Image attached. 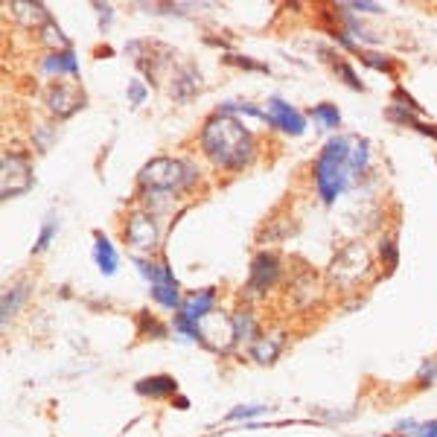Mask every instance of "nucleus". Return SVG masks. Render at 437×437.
I'll return each mask as SVG.
<instances>
[{
    "label": "nucleus",
    "instance_id": "nucleus-1",
    "mask_svg": "<svg viewBox=\"0 0 437 437\" xmlns=\"http://www.w3.org/2000/svg\"><path fill=\"white\" fill-rule=\"evenodd\" d=\"M202 152L218 169H245L256 155V143L240 117L216 111L202 126Z\"/></svg>",
    "mask_w": 437,
    "mask_h": 437
},
{
    "label": "nucleus",
    "instance_id": "nucleus-2",
    "mask_svg": "<svg viewBox=\"0 0 437 437\" xmlns=\"http://www.w3.org/2000/svg\"><path fill=\"white\" fill-rule=\"evenodd\" d=\"M350 152L353 143L347 137H330V141L321 146L315 157V190L321 195L324 204H335L339 195L347 190L350 178H353V167H350Z\"/></svg>",
    "mask_w": 437,
    "mask_h": 437
},
{
    "label": "nucleus",
    "instance_id": "nucleus-3",
    "mask_svg": "<svg viewBox=\"0 0 437 437\" xmlns=\"http://www.w3.org/2000/svg\"><path fill=\"white\" fill-rule=\"evenodd\" d=\"M198 178L195 167L187 161H175V157H152V161L137 172V184L146 195H167L187 190Z\"/></svg>",
    "mask_w": 437,
    "mask_h": 437
},
{
    "label": "nucleus",
    "instance_id": "nucleus-4",
    "mask_svg": "<svg viewBox=\"0 0 437 437\" xmlns=\"http://www.w3.org/2000/svg\"><path fill=\"white\" fill-rule=\"evenodd\" d=\"M370 266H373L370 251L362 242H350L332 256L327 277H330L332 286H353L370 271Z\"/></svg>",
    "mask_w": 437,
    "mask_h": 437
},
{
    "label": "nucleus",
    "instance_id": "nucleus-5",
    "mask_svg": "<svg viewBox=\"0 0 437 437\" xmlns=\"http://www.w3.org/2000/svg\"><path fill=\"white\" fill-rule=\"evenodd\" d=\"M0 195L12 198V195H24L32 187V164L24 152H6L4 161H0Z\"/></svg>",
    "mask_w": 437,
    "mask_h": 437
},
{
    "label": "nucleus",
    "instance_id": "nucleus-6",
    "mask_svg": "<svg viewBox=\"0 0 437 437\" xmlns=\"http://www.w3.org/2000/svg\"><path fill=\"white\" fill-rule=\"evenodd\" d=\"M123 240L134 251H152L157 245V222L149 210H131L123 228Z\"/></svg>",
    "mask_w": 437,
    "mask_h": 437
},
{
    "label": "nucleus",
    "instance_id": "nucleus-7",
    "mask_svg": "<svg viewBox=\"0 0 437 437\" xmlns=\"http://www.w3.org/2000/svg\"><path fill=\"white\" fill-rule=\"evenodd\" d=\"M280 256H274L268 251H260L251 260V271H248V294H266L277 280H280Z\"/></svg>",
    "mask_w": 437,
    "mask_h": 437
},
{
    "label": "nucleus",
    "instance_id": "nucleus-8",
    "mask_svg": "<svg viewBox=\"0 0 437 437\" xmlns=\"http://www.w3.org/2000/svg\"><path fill=\"white\" fill-rule=\"evenodd\" d=\"M47 105L53 111V117H58V120H67V117H73L79 108L85 105V91L73 85V82H58L47 91Z\"/></svg>",
    "mask_w": 437,
    "mask_h": 437
},
{
    "label": "nucleus",
    "instance_id": "nucleus-9",
    "mask_svg": "<svg viewBox=\"0 0 437 437\" xmlns=\"http://www.w3.org/2000/svg\"><path fill=\"white\" fill-rule=\"evenodd\" d=\"M268 126L297 137L306 131V117L297 108H292L283 96H268Z\"/></svg>",
    "mask_w": 437,
    "mask_h": 437
},
{
    "label": "nucleus",
    "instance_id": "nucleus-10",
    "mask_svg": "<svg viewBox=\"0 0 437 437\" xmlns=\"http://www.w3.org/2000/svg\"><path fill=\"white\" fill-rule=\"evenodd\" d=\"M149 292H152V301L157 306H164V309H181V294H178V280H175V274L172 268L164 263L161 271H157V277L149 283Z\"/></svg>",
    "mask_w": 437,
    "mask_h": 437
},
{
    "label": "nucleus",
    "instance_id": "nucleus-11",
    "mask_svg": "<svg viewBox=\"0 0 437 437\" xmlns=\"http://www.w3.org/2000/svg\"><path fill=\"white\" fill-rule=\"evenodd\" d=\"M213 309H216V289L207 286V289L190 292L184 301H181V309H178L175 315H181V318H187V321L198 324V321H202V318H207Z\"/></svg>",
    "mask_w": 437,
    "mask_h": 437
},
{
    "label": "nucleus",
    "instance_id": "nucleus-12",
    "mask_svg": "<svg viewBox=\"0 0 437 437\" xmlns=\"http://www.w3.org/2000/svg\"><path fill=\"white\" fill-rule=\"evenodd\" d=\"M93 263L99 268V274H105V277H114L117 268H120V260H117V251L111 245V240L103 233V230H96L93 233Z\"/></svg>",
    "mask_w": 437,
    "mask_h": 437
},
{
    "label": "nucleus",
    "instance_id": "nucleus-13",
    "mask_svg": "<svg viewBox=\"0 0 437 437\" xmlns=\"http://www.w3.org/2000/svg\"><path fill=\"white\" fill-rule=\"evenodd\" d=\"M283 350V332H263L251 341V359L260 365H271Z\"/></svg>",
    "mask_w": 437,
    "mask_h": 437
},
{
    "label": "nucleus",
    "instance_id": "nucleus-14",
    "mask_svg": "<svg viewBox=\"0 0 437 437\" xmlns=\"http://www.w3.org/2000/svg\"><path fill=\"white\" fill-rule=\"evenodd\" d=\"M134 391L141 396H146V400H164V396L178 391V382L167 373H157V376H143V379H137Z\"/></svg>",
    "mask_w": 437,
    "mask_h": 437
},
{
    "label": "nucleus",
    "instance_id": "nucleus-15",
    "mask_svg": "<svg viewBox=\"0 0 437 437\" xmlns=\"http://www.w3.org/2000/svg\"><path fill=\"white\" fill-rule=\"evenodd\" d=\"M41 70L50 73V76H79V65H76V53L73 47L70 50H58V53H47L44 62H41Z\"/></svg>",
    "mask_w": 437,
    "mask_h": 437
},
{
    "label": "nucleus",
    "instance_id": "nucleus-16",
    "mask_svg": "<svg viewBox=\"0 0 437 437\" xmlns=\"http://www.w3.org/2000/svg\"><path fill=\"white\" fill-rule=\"evenodd\" d=\"M30 294V280H12V286L4 289V306H0V321L9 324V318L21 309V304Z\"/></svg>",
    "mask_w": 437,
    "mask_h": 437
},
{
    "label": "nucleus",
    "instance_id": "nucleus-17",
    "mask_svg": "<svg viewBox=\"0 0 437 437\" xmlns=\"http://www.w3.org/2000/svg\"><path fill=\"white\" fill-rule=\"evenodd\" d=\"M12 15H15L21 24H30V27H38V30H41L47 21H53L50 12H47L41 4H15V6H12Z\"/></svg>",
    "mask_w": 437,
    "mask_h": 437
},
{
    "label": "nucleus",
    "instance_id": "nucleus-18",
    "mask_svg": "<svg viewBox=\"0 0 437 437\" xmlns=\"http://www.w3.org/2000/svg\"><path fill=\"white\" fill-rule=\"evenodd\" d=\"M312 120H318V126H324V129H339L341 123V111L339 105H332V103H318L312 111H309Z\"/></svg>",
    "mask_w": 437,
    "mask_h": 437
},
{
    "label": "nucleus",
    "instance_id": "nucleus-19",
    "mask_svg": "<svg viewBox=\"0 0 437 437\" xmlns=\"http://www.w3.org/2000/svg\"><path fill=\"white\" fill-rule=\"evenodd\" d=\"M233 332H236V344L240 341H254L256 339V324H254V315L240 309L233 315Z\"/></svg>",
    "mask_w": 437,
    "mask_h": 437
},
{
    "label": "nucleus",
    "instance_id": "nucleus-20",
    "mask_svg": "<svg viewBox=\"0 0 437 437\" xmlns=\"http://www.w3.org/2000/svg\"><path fill=\"white\" fill-rule=\"evenodd\" d=\"M38 32H41V41L50 47V53H58V47H62V50H70V38H67L62 30H58L56 21H47Z\"/></svg>",
    "mask_w": 437,
    "mask_h": 437
},
{
    "label": "nucleus",
    "instance_id": "nucleus-21",
    "mask_svg": "<svg viewBox=\"0 0 437 437\" xmlns=\"http://www.w3.org/2000/svg\"><path fill=\"white\" fill-rule=\"evenodd\" d=\"M56 233H58V218H56V213H47L44 225H41V233H38V240H35V245H32V254L47 251L50 242L56 240Z\"/></svg>",
    "mask_w": 437,
    "mask_h": 437
},
{
    "label": "nucleus",
    "instance_id": "nucleus-22",
    "mask_svg": "<svg viewBox=\"0 0 437 437\" xmlns=\"http://www.w3.org/2000/svg\"><path fill=\"white\" fill-rule=\"evenodd\" d=\"M137 327H141V332L149 335V339H167V335H169V330H167L161 321H157V318H152L146 309L137 315Z\"/></svg>",
    "mask_w": 437,
    "mask_h": 437
},
{
    "label": "nucleus",
    "instance_id": "nucleus-23",
    "mask_svg": "<svg viewBox=\"0 0 437 437\" xmlns=\"http://www.w3.org/2000/svg\"><path fill=\"white\" fill-rule=\"evenodd\" d=\"M218 111H225V114H248V117H254V120H263V123H268V111H263V108H256V105H251V103H236V99H228V103H222V108Z\"/></svg>",
    "mask_w": 437,
    "mask_h": 437
},
{
    "label": "nucleus",
    "instance_id": "nucleus-24",
    "mask_svg": "<svg viewBox=\"0 0 437 437\" xmlns=\"http://www.w3.org/2000/svg\"><path fill=\"white\" fill-rule=\"evenodd\" d=\"M367 157H370V143H367V141H353V152H350V167H353V175L365 172V167H367Z\"/></svg>",
    "mask_w": 437,
    "mask_h": 437
},
{
    "label": "nucleus",
    "instance_id": "nucleus-25",
    "mask_svg": "<svg viewBox=\"0 0 437 437\" xmlns=\"http://www.w3.org/2000/svg\"><path fill=\"white\" fill-rule=\"evenodd\" d=\"M332 67H335V76H339L344 85H350L353 91H365V82H362L359 76H356V70H353V67L344 62V58H335V62H332Z\"/></svg>",
    "mask_w": 437,
    "mask_h": 437
},
{
    "label": "nucleus",
    "instance_id": "nucleus-26",
    "mask_svg": "<svg viewBox=\"0 0 437 437\" xmlns=\"http://www.w3.org/2000/svg\"><path fill=\"white\" fill-rule=\"evenodd\" d=\"M382 266L388 263V271H393L396 268V263H400V242H396V236L393 233H388L385 240H382Z\"/></svg>",
    "mask_w": 437,
    "mask_h": 437
},
{
    "label": "nucleus",
    "instance_id": "nucleus-27",
    "mask_svg": "<svg viewBox=\"0 0 437 437\" xmlns=\"http://www.w3.org/2000/svg\"><path fill=\"white\" fill-rule=\"evenodd\" d=\"M266 411H268L266 405H236V408H230V411H228L225 420H228V423H236V420H251V417H260V414H266Z\"/></svg>",
    "mask_w": 437,
    "mask_h": 437
},
{
    "label": "nucleus",
    "instance_id": "nucleus-28",
    "mask_svg": "<svg viewBox=\"0 0 437 437\" xmlns=\"http://www.w3.org/2000/svg\"><path fill=\"white\" fill-rule=\"evenodd\" d=\"M356 56H359L365 65L376 67V70H391V67H393V62H391L388 56H382V53H370V50H356Z\"/></svg>",
    "mask_w": 437,
    "mask_h": 437
},
{
    "label": "nucleus",
    "instance_id": "nucleus-29",
    "mask_svg": "<svg viewBox=\"0 0 437 437\" xmlns=\"http://www.w3.org/2000/svg\"><path fill=\"white\" fill-rule=\"evenodd\" d=\"M126 96H129V103H131L134 108H137V105H143V103H146V85L141 82V79H129Z\"/></svg>",
    "mask_w": 437,
    "mask_h": 437
},
{
    "label": "nucleus",
    "instance_id": "nucleus-30",
    "mask_svg": "<svg viewBox=\"0 0 437 437\" xmlns=\"http://www.w3.org/2000/svg\"><path fill=\"white\" fill-rule=\"evenodd\" d=\"M225 62L228 65H236V67H245V70H256V73H268V67L266 65H260V62H254V58H242V56H225Z\"/></svg>",
    "mask_w": 437,
    "mask_h": 437
},
{
    "label": "nucleus",
    "instance_id": "nucleus-31",
    "mask_svg": "<svg viewBox=\"0 0 437 437\" xmlns=\"http://www.w3.org/2000/svg\"><path fill=\"white\" fill-rule=\"evenodd\" d=\"M393 103H396V105H403V108H408L411 114H423V105H420V103H414L411 93L403 91V88H396V91H393Z\"/></svg>",
    "mask_w": 437,
    "mask_h": 437
},
{
    "label": "nucleus",
    "instance_id": "nucleus-32",
    "mask_svg": "<svg viewBox=\"0 0 437 437\" xmlns=\"http://www.w3.org/2000/svg\"><path fill=\"white\" fill-rule=\"evenodd\" d=\"M417 379H420V385L434 382V379H437V362H434V359H426V362L420 365V370H417Z\"/></svg>",
    "mask_w": 437,
    "mask_h": 437
},
{
    "label": "nucleus",
    "instance_id": "nucleus-33",
    "mask_svg": "<svg viewBox=\"0 0 437 437\" xmlns=\"http://www.w3.org/2000/svg\"><path fill=\"white\" fill-rule=\"evenodd\" d=\"M411 437H437V420H429V423H420V426H414Z\"/></svg>",
    "mask_w": 437,
    "mask_h": 437
},
{
    "label": "nucleus",
    "instance_id": "nucleus-34",
    "mask_svg": "<svg viewBox=\"0 0 437 437\" xmlns=\"http://www.w3.org/2000/svg\"><path fill=\"white\" fill-rule=\"evenodd\" d=\"M350 12H382V6L370 4V0H353V4H347Z\"/></svg>",
    "mask_w": 437,
    "mask_h": 437
},
{
    "label": "nucleus",
    "instance_id": "nucleus-35",
    "mask_svg": "<svg viewBox=\"0 0 437 437\" xmlns=\"http://www.w3.org/2000/svg\"><path fill=\"white\" fill-rule=\"evenodd\" d=\"M93 9H96V15H99V24H103V30H108L111 27V6H103V4H93Z\"/></svg>",
    "mask_w": 437,
    "mask_h": 437
},
{
    "label": "nucleus",
    "instance_id": "nucleus-36",
    "mask_svg": "<svg viewBox=\"0 0 437 437\" xmlns=\"http://www.w3.org/2000/svg\"><path fill=\"white\" fill-rule=\"evenodd\" d=\"M414 129L420 131V134H426V137H434V141H437V126H434V123H423V120H417V123H414Z\"/></svg>",
    "mask_w": 437,
    "mask_h": 437
},
{
    "label": "nucleus",
    "instance_id": "nucleus-37",
    "mask_svg": "<svg viewBox=\"0 0 437 437\" xmlns=\"http://www.w3.org/2000/svg\"><path fill=\"white\" fill-rule=\"evenodd\" d=\"M178 408H190V403H187V396H178V403H175Z\"/></svg>",
    "mask_w": 437,
    "mask_h": 437
}]
</instances>
